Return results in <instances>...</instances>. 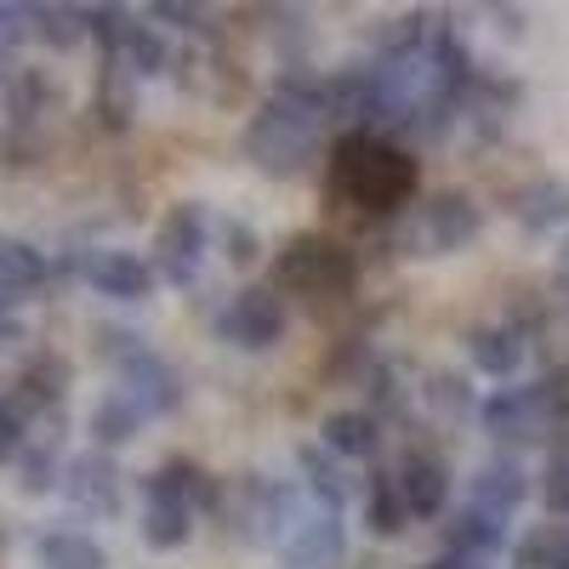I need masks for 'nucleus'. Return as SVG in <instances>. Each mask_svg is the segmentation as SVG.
Wrapping results in <instances>:
<instances>
[{
	"label": "nucleus",
	"instance_id": "25",
	"mask_svg": "<svg viewBox=\"0 0 569 569\" xmlns=\"http://www.w3.org/2000/svg\"><path fill=\"white\" fill-rule=\"evenodd\" d=\"M46 284V257L23 240H0V302H23Z\"/></svg>",
	"mask_w": 569,
	"mask_h": 569
},
{
	"label": "nucleus",
	"instance_id": "21",
	"mask_svg": "<svg viewBox=\"0 0 569 569\" xmlns=\"http://www.w3.org/2000/svg\"><path fill=\"white\" fill-rule=\"evenodd\" d=\"M34 563L40 569H109V552L86 530H46L34 541Z\"/></svg>",
	"mask_w": 569,
	"mask_h": 569
},
{
	"label": "nucleus",
	"instance_id": "36",
	"mask_svg": "<svg viewBox=\"0 0 569 569\" xmlns=\"http://www.w3.org/2000/svg\"><path fill=\"white\" fill-rule=\"evenodd\" d=\"M427 569H490L485 558H461V552H445V558H433Z\"/></svg>",
	"mask_w": 569,
	"mask_h": 569
},
{
	"label": "nucleus",
	"instance_id": "27",
	"mask_svg": "<svg viewBox=\"0 0 569 569\" xmlns=\"http://www.w3.org/2000/svg\"><path fill=\"white\" fill-rule=\"evenodd\" d=\"M91 114H98L103 131H126L131 114H137V80H131L114 58H109L103 74H98V103H91Z\"/></svg>",
	"mask_w": 569,
	"mask_h": 569
},
{
	"label": "nucleus",
	"instance_id": "5",
	"mask_svg": "<svg viewBox=\"0 0 569 569\" xmlns=\"http://www.w3.org/2000/svg\"><path fill=\"white\" fill-rule=\"evenodd\" d=\"M297 485L262 479V472H233V479L217 485V518L228 525V536H240L246 547H279L284 518H291Z\"/></svg>",
	"mask_w": 569,
	"mask_h": 569
},
{
	"label": "nucleus",
	"instance_id": "14",
	"mask_svg": "<svg viewBox=\"0 0 569 569\" xmlns=\"http://www.w3.org/2000/svg\"><path fill=\"white\" fill-rule=\"evenodd\" d=\"M393 479H399L410 518H445L450 512V461L439 450H405Z\"/></svg>",
	"mask_w": 569,
	"mask_h": 569
},
{
	"label": "nucleus",
	"instance_id": "19",
	"mask_svg": "<svg viewBox=\"0 0 569 569\" xmlns=\"http://www.w3.org/2000/svg\"><path fill=\"white\" fill-rule=\"evenodd\" d=\"M297 467H302V490H308L319 507L342 512V507L353 501V479H348L342 461L330 456L325 445H302V450H297Z\"/></svg>",
	"mask_w": 569,
	"mask_h": 569
},
{
	"label": "nucleus",
	"instance_id": "9",
	"mask_svg": "<svg viewBox=\"0 0 569 569\" xmlns=\"http://www.w3.org/2000/svg\"><path fill=\"white\" fill-rule=\"evenodd\" d=\"M479 233H485V206L472 200L467 188H445V194L421 200L410 246H416V257H456L479 240Z\"/></svg>",
	"mask_w": 569,
	"mask_h": 569
},
{
	"label": "nucleus",
	"instance_id": "34",
	"mask_svg": "<svg viewBox=\"0 0 569 569\" xmlns=\"http://www.w3.org/2000/svg\"><path fill=\"white\" fill-rule=\"evenodd\" d=\"M222 257L228 262H257V228H246V222H222Z\"/></svg>",
	"mask_w": 569,
	"mask_h": 569
},
{
	"label": "nucleus",
	"instance_id": "23",
	"mask_svg": "<svg viewBox=\"0 0 569 569\" xmlns=\"http://www.w3.org/2000/svg\"><path fill=\"white\" fill-rule=\"evenodd\" d=\"M131 80H149V74H166V63H171V52H166V40L149 29V23H126V34L114 40V52H109Z\"/></svg>",
	"mask_w": 569,
	"mask_h": 569
},
{
	"label": "nucleus",
	"instance_id": "4",
	"mask_svg": "<svg viewBox=\"0 0 569 569\" xmlns=\"http://www.w3.org/2000/svg\"><path fill=\"white\" fill-rule=\"evenodd\" d=\"M273 279H279V291H291V297L342 302L359 284V262H353L348 246L330 240V233H297V240H284V251L273 262Z\"/></svg>",
	"mask_w": 569,
	"mask_h": 569
},
{
	"label": "nucleus",
	"instance_id": "10",
	"mask_svg": "<svg viewBox=\"0 0 569 569\" xmlns=\"http://www.w3.org/2000/svg\"><path fill=\"white\" fill-rule=\"evenodd\" d=\"M485 433L501 439V445H541L552 427H563L558 405L547 399L541 382H512V388H496L485 399Z\"/></svg>",
	"mask_w": 569,
	"mask_h": 569
},
{
	"label": "nucleus",
	"instance_id": "35",
	"mask_svg": "<svg viewBox=\"0 0 569 569\" xmlns=\"http://www.w3.org/2000/svg\"><path fill=\"white\" fill-rule=\"evenodd\" d=\"M149 18H166V23H177V29H200V7H171V0H154L149 7Z\"/></svg>",
	"mask_w": 569,
	"mask_h": 569
},
{
	"label": "nucleus",
	"instance_id": "18",
	"mask_svg": "<svg viewBox=\"0 0 569 569\" xmlns=\"http://www.w3.org/2000/svg\"><path fill=\"white\" fill-rule=\"evenodd\" d=\"M512 217L530 233H569V182L558 177H530L512 200Z\"/></svg>",
	"mask_w": 569,
	"mask_h": 569
},
{
	"label": "nucleus",
	"instance_id": "24",
	"mask_svg": "<svg viewBox=\"0 0 569 569\" xmlns=\"http://www.w3.org/2000/svg\"><path fill=\"white\" fill-rule=\"evenodd\" d=\"M63 393H69V365L58 359V353H40L23 376H18V405H23V416L29 410H58L63 405Z\"/></svg>",
	"mask_w": 569,
	"mask_h": 569
},
{
	"label": "nucleus",
	"instance_id": "8",
	"mask_svg": "<svg viewBox=\"0 0 569 569\" xmlns=\"http://www.w3.org/2000/svg\"><path fill=\"white\" fill-rule=\"evenodd\" d=\"M206 251H211V211L200 200H177L154 228V273L188 291L206 268Z\"/></svg>",
	"mask_w": 569,
	"mask_h": 569
},
{
	"label": "nucleus",
	"instance_id": "6",
	"mask_svg": "<svg viewBox=\"0 0 569 569\" xmlns=\"http://www.w3.org/2000/svg\"><path fill=\"white\" fill-rule=\"evenodd\" d=\"M98 348L109 353V365L120 376V393L142 416H171L182 405V370L166 353H154L142 337H131V330H98Z\"/></svg>",
	"mask_w": 569,
	"mask_h": 569
},
{
	"label": "nucleus",
	"instance_id": "12",
	"mask_svg": "<svg viewBox=\"0 0 569 569\" xmlns=\"http://www.w3.org/2000/svg\"><path fill=\"white\" fill-rule=\"evenodd\" d=\"M63 496L80 512H91V518H120V507H126V472L114 467L109 450H86V456H74L63 467Z\"/></svg>",
	"mask_w": 569,
	"mask_h": 569
},
{
	"label": "nucleus",
	"instance_id": "26",
	"mask_svg": "<svg viewBox=\"0 0 569 569\" xmlns=\"http://www.w3.org/2000/svg\"><path fill=\"white\" fill-rule=\"evenodd\" d=\"M512 569H569V525L547 518L512 541Z\"/></svg>",
	"mask_w": 569,
	"mask_h": 569
},
{
	"label": "nucleus",
	"instance_id": "20",
	"mask_svg": "<svg viewBox=\"0 0 569 569\" xmlns=\"http://www.w3.org/2000/svg\"><path fill=\"white\" fill-rule=\"evenodd\" d=\"M445 518H450V525H445V547L461 552V558H490V552L507 547V525L490 518V512H479V507H456Z\"/></svg>",
	"mask_w": 569,
	"mask_h": 569
},
{
	"label": "nucleus",
	"instance_id": "3",
	"mask_svg": "<svg viewBox=\"0 0 569 569\" xmlns=\"http://www.w3.org/2000/svg\"><path fill=\"white\" fill-rule=\"evenodd\" d=\"M211 507H217V479H206L188 456H171L166 467H154L149 479H142L137 536L154 552H177L194 536V512H211Z\"/></svg>",
	"mask_w": 569,
	"mask_h": 569
},
{
	"label": "nucleus",
	"instance_id": "32",
	"mask_svg": "<svg viewBox=\"0 0 569 569\" xmlns=\"http://www.w3.org/2000/svg\"><path fill=\"white\" fill-rule=\"evenodd\" d=\"M23 421H29L23 405H18L12 393H0V461H18V456H23V445H29V439H23Z\"/></svg>",
	"mask_w": 569,
	"mask_h": 569
},
{
	"label": "nucleus",
	"instance_id": "16",
	"mask_svg": "<svg viewBox=\"0 0 569 569\" xmlns=\"http://www.w3.org/2000/svg\"><path fill=\"white\" fill-rule=\"evenodd\" d=\"M467 365L496 382H512L518 365H525V330L518 325H472L467 330Z\"/></svg>",
	"mask_w": 569,
	"mask_h": 569
},
{
	"label": "nucleus",
	"instance_id": "38",
	"mask_svg": "<svg viewBox=\"0 0 569 569\" xmlns=\"http://www.w3.org/2000/svg\"><path fill=\"white\" fill-rule=\"evenodd\" d=\"M0 330H7V325H0Z\"/></svg>",
	"mask_w": 569,
	"mask_h": 569
},
{
	"label": "nucleus",
	"instance_id": "37",
	"mask_svg": "<svg viewBox=\"0 0 569 569\" xmlns=\"http://www.w3.org/2000/svg\"><path fill=\"white\" fill-rule=\"evenodd\" d=\"M558 291H563V302H569V240L558 246Z\"/></svg>",
	"mask_w": 569,
	"mask_h": 569
},
{
	"label": "nucleus",
	"instance_id": "33",
	"mask_svg": "<svg viewBox=\"0 0 569 569\" xmlns=\"http://www.w3.org/2000/svg\"><path fill=\"white\" fill-rule=\"evenodd\" d=\"M23 34H29V7H0V69L12 63Z\"/></svg>",
	"mask_w": 569,
	"mask_h": 569
},
{
	"label": "nucleus",
	"instance_id": "1",
	"mask_svg": "<svg viewBox=\"0 0 569 569\" xmlns=\"http://www.w3.org/2000/svg\"><path fill=\"white\" fill-rule=\"evenodd\" d=\"M325 80L279 74L262 109L246 120V160L262 177H302L325 149Z\"/></svg>",
	"mask_w": 569,
	"mask_h": 569
},
{
	"label": "nucleus",
	"instance_id": "2",
	"mask_svg": "<svg viewBox=\"0 0 569 569\" xmlns=\"http://www.w3.org/2000/svg\"><path fill=\"white\" fill-rule=\"evenodd\" d=\"M330 182H337V194L359 211H399L416 200V160L399 149V142L376 137V131H342L337 149H330Z\"/></svg>",
	"mask_w": 569,
	"mask_h": 569
},
{
	"label": "nucleus",
	"instance_id": "7",
	"mask_svg": "<svg viewBox=\"0 0 569 569\" xmlns=\"http://www.w3.org/2000/svg\"><path fill=\"white\" fill-rule=\"evenodd\" d=\"M279 569H337L348 558V525L342 512L319 507L308 490H297L291 518H284V536H279Z\"/></svg>",
	"mask_w": 569,
	"mask_h": 569
},
{
	"label": "nucleus",
	"instance_id": "17",
	"mask_svg": "<svg viewBox=\"0 0 569 569\" xmlns=\"http://www.w3.org/2000/svg\"><path fill=\"white\" fill-rule=\"evenodd\" d=\"M319 445L337 461H370L382 450V416L376 410H330L319 421Z\"/></svg>",
	"mask_w": 569,
	"mask_h": 569
},
{
	"label": "nucleus",
	"instance_id": "15",
	"mask_svg": "<svg viewBox=\"0 0 569 569\" xmlns=\"http://www.w3.org/2000/svg\"><path fill=\"white\" fill-rule=\"evenodd\" d=\"M530 501V479H525V467H518L512 456H490L472 467V479H467V507H479L490 518H501V525H512V512Z\"/></svg>",
	"mask_w": 569,
	"mask_h": 569
},
{
	"label": "nucleus",
	"instance_id": "30",
	"mask_svg": "<svg viewBox=\"0 0 569 569\" xmlns=\"http://www.w3.org/2000/svg\"><path fill=\"white\" fill-rule=\"evenodd\" d=\"M18 485H23V496L63 490V467H58V450H34V445H23V456H18Z\"/></svg>",
	"mask_w": 569,
	"mask_h": 569
},
{
	"label": "nucleus",
	"instance_id": "31",
	"mask_svg": "<svg viewBox=\"0 0 569 569\" xmlns=\"http://www.w3.org/2000/svg\"><path fill=\"white\" fill-rule=\"evenodd\" d=\"M541 501L552 507V518H569V445H558L547 456V472H541Z\"/></svg>",
	"mask_w": 569,
	"mask_h": 569
},
{
	"label": "nucleus",
	"instance_id": "13",
	"mask_svg": "<svg viewBox=\"0 0 569 569\" xmlns=\"http://www.w3.org/2000/svg\"><path fill=\"white\" fill-rule=\"evenodd\" d=\"M80 273H86V284L98 297H109V302H142L154 291V262H142L137 251H120V246H98V251H86L80 257Z\"/></svg>",
	"mask_w": 569,
	"mask_h": 569
},
{
	"label": "nucleus",
	"instance_id": "28",
	"mask_svg": "<svg viewBox=\"0 0 569 569\" xmlns=\"http://www.w3.org/2000/svg\"><path fill=\"white\" fill-rule=\"evenodd\" d=\"M365 525H370V536H382V541H393L410 525V507L399 496L393 472H376V479H370V490H365Z\"/></svg>",
	"mask_w": 569,
	"mask_h": 569
},
{
	"label": "nucleus",
	"instance_id": "11",
	"mask_svg": "<svg viewBox=\"0 0 569 569\" xmlns=\"http://www.w3.org/2000/svg\"><path fill=\"white\" fill-rule=\"evenodd\" d=\"M217 337L240 353H268L279 337H284V297L273 284H246L233 291L228 308L217 313Z\"/></svg>",
	"mask_w": 569,
	"mask_h": 569
},
{
	"label": "nucleus",
	"instance_id": "22",
	"mask_svg": "<svg viewBox=\"0 0 569 569\" xmlns=\"http://www.w3.org/2000/svg\"><path fill=\"white\" fill-rule=\"evenodd\" d=\"M142 416L120 388H109L98 405H91V416H86V427H91V439H98V450H120V445H131L137 433H142Z\"/></svg>",
	"mask_w": 569,
	"mask_h": 569
},
{
	"label": "nucleus",
	"instance_id": "29",
	"mask_svg": "<svg viewBox=\"0 0 569 569\" xmlns=\"http://www.w3.org/2000/svg\"><path fill=\"white\" fill-rule=\"evenodd\" d=\"M29 18H34V34L46 46H58V52H74V46L91 34L86 7H29Z\"/></svg>",
	"mask_w": 569,
	"mask_h": 569
}]
</instances>
